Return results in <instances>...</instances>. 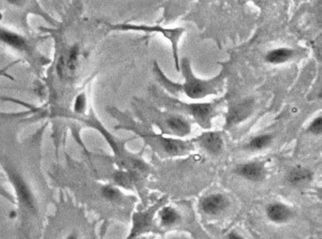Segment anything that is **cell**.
<instances>
[{"label":"cell","instance_id":"1","mask_svg":"<svg viewBox=\"0 0 322 239\" xmlns=\"http://www.w3.org/2000/svg\"><path fill=\"white\" fill-rule=\"evenodd\" d=\"M182 68L186 79V84L183 85L185 93L190 99H202L208 95L216 94L223 81V74L210 81H203L197 79L192 72L190 64L187 59H184Z\"/></svg>","mask_w":322,"mask_h":239},{"label":"cell","instance_id":"2","mask_svg":"<svg viewBox=\"0 0 322 239\" xmlns=\"http://www.w3.org/2000/svg\"><path fill=\"white\" fill-rule=\"evenodd\" d=\"M124 30H135V31H142V32H157L161 34L164 35L167 39H169L172 44L173 55L175 60V67L177 71L180 70L179 66V56H178V43L180 41L181 36L185 33L184 28H176V29H164L161 27H148V26H134V25H124L119 26Z\"/></svg>","mask_w":322,"mask_h":239},{"label":"cell","instance_id":"3","mask_svg":"<svg viewBox=\"0 0 322 239\" xmlns=\"http://www.w3.org/2000/svg\"><path fill=\"white\" fill-rule=\"evenodd\" d=\"M162 202L157 203V205H153L150 209L144 211V212H139L134 215L133 219V229L132 232L127 239H136L137 236L148 232L152 226H153V217L156 211L160 208Z\"/></svg>","mask_w":322,"mask_h":239},{"label":"cell","instance_id":"4","mask_svg":"<svg viewBox=\"0 0 322 239\" xmlns=\"http://www.w3.org/2000/svg\"><path fill=\"white\" fill-rule=\"evenodd\" d=\"M238 176L251 182H261L266 178L267 171L261 162H249L238 165L236 169Z\"/></svg>","mask_w":322,"mask_h":239},{"label":"cell","instance_id":"5","mask_svg":"<svg viewBox=\"0 0 322 239\" xmlns=\"http://www.w3.org/2000/svg\"><path fill=\"white\" fill-rule=\"evenodd\" d=\"M229 205L228 199L221 194H214L203 200L202 210L208 216H217L222 213Z\"/></svg>","mask_w":322,"mask_h":239},{"label":"cell","instance_id":"6","mask_svg":"<svg viewBox=\"0 0 322 239\" xmlns=\"http://www.w3.org/2000/svg\"><path fill=\"white\" fill-rule=\"evenodd\" d=\"M254 110V102L251 101H246L234 106L228 115L227 123L229 126L237 125L238 123L247 120Z\"/></svg>","mask_w":322,"mask_h":239},{"label":"cell","instance_id":"7","mask_svg":"<svg viewBox=\"0 0 322 239\" xmlns=\"http://www.w3.org/2000/svg\"><path fill=\"white\" fill-rule=\"evenodd\" d=\"M267 217L271 222L283 224L292 219V211L288 206L281 203H273L267 207Z\"/></svg>","mask_w":322,"mask_h":239},{"label":"cell","instance_id":"8","mask_svg":"<svg viewBox=\"0 0 322 239\" xmlns=\"http://www.w3.org/2000/svg\"><path fill=\"white\" fill-rule=\"evenodd\" d=\"M12 181L16 188L17 195L21 203L25 205L30 210H34V199L33 193L31 189L27 186V184L24 182V180L17 174L12 175Z\"/></svg>","mask_w":322,"mask_h":239},{"label":"cell","instance_id":"9","mask_svg":"<svg viewBox=\"0 0 322 239\" xmlns=\"http://www.w3.org/2000/svg\"><path fill=\"white\" fill-rule=\"evenodd\" d=\"M187 108L193 117L203 126H207L213 117L214 106L211 103L190 104Z\"/></svg>","mask_w":322,"mask_h":239},{"label":"cell","instance_id":"10","mask_svg":"<svg viewBox=\"0 0 322 239\" xmlns=\"http://www.w3.org/2000/svg\"><path fill=\"white\" fill-rule=\"evenodd\" d=\"M200 144L209 154L218 155L223 148V140L217 133H207L199 138Z\"/></svg>","mask_w":322,"mask_h":239},{"label":"cell","instance_id":"11","mask_svg":"<svg viewBox=\"0 0 322 239\" xmlns=\"http://www.w3.org/2000/svg\"><path fill=\"white\" fill-rule=\"evenodd\" d=\"M312 172L305 168H295L288 175V182L291 186H301L312 180Z\"/></svg>","mask_w":322,"mask_h":239},{"label":"cell","instance_id":"12","mask_svg":"<svg viewBox=\"0 0 322 239\" xmlns=\"http://www.w3.org/2000/svg\"><path fill=\"white\" fill-rule=\"evenodd\" d=\"M160 143L162 144L165 152L170 155H179L186 151L187 145L183 141H179L172 138L161 137Z\"/></svg>","mask_w":322,"mask_h":239},{"label":"cell","instance_id":"13","mask_svg":"<svg viewBox=\"0 0 322 239\" xmlns=\"http://www.w3.org/2000/svg\"><path fill=\"white\" fill-rule=\"evenodd\" d=\"M168 126L169 127L170 130L180 137H185L191 132V128L189 123L186 120L178 118V117H171L167 120Z\"/></svg>","mask_w":322,"mask_h":239},{"label":"cell","instance_id":"14","mask_svg":"<svg viewBox=\"0 0 322 239\" xmlns=\"http://www.w3.org/2000/svg\"><path fill=\"white\" fill-rule=\"evenodd\" d=\"M160 220L162 225L166 227H171L179 223L181 216L174 208L165 207L160 211Z\"/></svg>","mask_w":322,"mask_h":239},{"label":"cell","instance_id":"15","mask_svg":"<svg viewBox=\"0 0 322 239\" xmlns=\"http://www.w3.org/2000/svg\"><path fill=\"white\" fill-rule=\"evenodd\" d=\"M293 51L288 49H277L268 53L266 56L267 62L271 64H282L292 57Z\"/></svg>","mask_w":322,"mask_h":239},{"label":"cell","instance_id":"16","mask_svg":"<svg viewBox=\"0 0 322 239\" xmlns=\"http://www.w3.org/2000/svg\"><path fill=\"white\" fill-rule=\"evenodd\" d=\"M0 39L7 45L17 50H24L26 48V42L24 39L13 33L2 31L0 32Z\"/></svg>","mask_w":322,"mask_h":239},{"label":"cell","instance_id":"17","mask_svg":"<svg viewBox=\"0 0 322 239\" xmlns=\"http://www.w3.org/2000/svg\"><path fill=\"white\" fill-rule=\"evenodd\" d=\"M271 142V137L269 135L259 136L252 139L248 145V149L252 151H260L267 148Z\"/></svg>","mask_w":322,"mask_h":239},{"label":"cell","instance_id":"18","mask_svg":"<svg viewBox=\"0 0 322 239\" xmlns=\"http://www.w3.org/2000/svg\"><path fill=\"white\" fill-rule=\"evenodd\" d=\"M78 58H79V48L75 46L70 50L67 62V69L70 74H74L77 69Z\"/></svg>","mask_w":322,"mask_h":239},{"label":"cell","instance_id":"19","mask_svg":"<svg viewBox=\"0 0 322 239\" xmlns=\"http://www.w3.org/2000/svg\"><path fill=\"white\" fill-rule=\"evenodd\" d=\"M115 179L117 181V183L119 184L120 186L126 187V188H130L133 183H134V178L133 175L130 173H126V172H119L116 174Z\"/></svg>","mask_w":322,"mask_h":239},{"label":"cell","instance_id":"20","mask_svg":"<svg viewBox=\"0 0 322 239\" xmlns=\"http://www.w3.org/2000/svg\"><path fill=\"white\" fill-rule=\"evenodd\" d=\"M102 195L103 197L110 201V202H115L118 201L120 197L119 191L113 187H105L102 189Z\"/></svg>","mask_w":322,"mask_h":239},{"label":"cell","instance_id":"21","mask_svg":"<svg viewBox=\"0 0 322 239\" xmlns=\"http://www.w3.org/2000/svg\"><path fill=\"white\" fill-rule=\"evenodd\" d=\"M309 132L315 136H320L322 133V119L319 117L313 120L309 126Z\"/></svg>","mask_w":322,"mask_h":239},{"label":"cell","instance_id":"22","mask_svg":"<svg viewBox=\"0 0 322 239\" xmlns=\"http://www.w3.org/2000/svg\"><path fill=\"white\" fill-rule=\"evenodd\" d=\"M85 105H86V99L85 95L78 96L74 103V111L78 114H83L85 111Z\"/></svg>","mask_w":322,"mask_h":239},{"label":"cell","instance_id":"23","mask_svg":"<svg viewBox=\"0 0 322 239\" xmlns=\"http://www.w3.org/2000/svg\"><path fill=\"white\" fill-rule=\"evenodd\" d=\"M57 70L60 78H65V76L68 74V69H67V61L65 59V56H62L59 60L58 66H57Z\"/></svg>","mask_w":322,"mask_h":239},{"label":"cell","instance_id":"24","mask_svg":"<svg viewBox=\"0 0 322 239\" xmlns=\"http://www.w3.org/2000/svg\"><path fill=\"white\" fill-rule=\"evenodd\" d=\"M227 239H245L242 236H240L236 232H231L228 237H227Z\"/></svg>","mask_w":322,"mask_h":239},{"label":"cell","instance_id":"25","mask_svg":"<svg viewBox=\"0 0 322 239\" xmlns=\"http://www.w3.org/2000/svg\"><path fill=\"white\" fill-rule=\"evenodd\" d=\"M67 239H78V237L75 234H72V235H70L69 237H68Z\"/></svg>","mask_w":322,"mask_h":239},{"label":"cell","instance_id":"26","mask_svg":"<svg viewBox=\"0 0 322 239\" xmlns=\"http://www.w3.org/2000/svg\"><path fill=\"white\" fill-rule=\"evenodd\" d=\"M8 1H10V2H12V3H18V2H20V1H22V0H8Z\"/></svg>","mask_w":322,"mask_h":239}]
</instances>
